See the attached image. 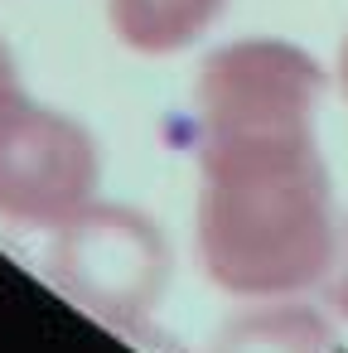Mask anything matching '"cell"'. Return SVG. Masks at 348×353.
<instances>
[{"label": "cell", "instance_id": "5b68a950", "mask_svg": "<svg viewBox=\"0 0 348 353\" xmlns=\"http://www.w3.org/2000/svg\"><path fill=\"white\" fill-rule=\"evenodd\" d=\"M329 295H334L338 314L348 319V218L338 223V247H334V266H329Z\"/></svg>", "mask_w": 348, "mask_h": 353}, {"label": "cell", "instance_id": "277c9868", "mask_svg": "<svg viewBox=\"0 0 348 353\" xmlns=\"http://www.w3.org/2000/svg\"><path fill=\"white\" fill-rule=\"evenodd\" d=\"M223 6L227 0H107V15L131 54L165 59L203 39L223 15Z\"/></svg>", "mask_w": 348, "mask_h": 353}, {"label": "cell", "instance_id": "8992f818", "mask_svg": "<svg viewBox=\"0 0 348 353\" xmlns=\"http://www.w3.org/2000/svg\"><path fill=\"white\" fill-rule=\"evenodd\" d=\"M25 97H30V92H25V83H20V73H15V59H10L6 39H0V121H6Z\"/></svg>", "mask_w": 348, "mask_h": 353}, {"label": "cell", "instance_id": "52a82bcc", "mask_svg": "<svg viewBox=\"0 0 348 353\" xmlns=\"http://www.w3.org/2000/svg\"><path fill=\"white\" fill-rule=\"evenodd\" d=\"M338 88H343V97H348V39H343V49H338Z\"/></svg>", "mask_w": 348, "mask_h": 353}, {"label": "cell", "instance_id": "3957f363", "mask_svg": "<svg viewBox=\"0 0 348 353\" xmlns=\"http://www.w3.org/2000/svg\"><path fill=\"white\" fill-rule=\"evenodd\" d=\"M170 256L160 228L116 203H92L54 232V276L107 319H136L160 300Z\"/></svg>", "mask_w": 348, "mask_h": 353}, {"label": "cell", "instance_id": "7a4b0ae2", "mask_svg": "<svg viewBox=\"0 0 348 353\" xmlns=\"http://www.w3.org/2000/svg\"><path fill=\"white\" fill-rule=\"evenodd\" d=\"M97 145L63 112L25 97L0 121V218L59 232L97 203Z\"/></svg>", "mask_w": 348, "mask_h": 353}, {"label": "cell", "instance_id": "6da1fadb", "mask_svg": "<svg viewBox=\"0 0 348 353\" xmlns=\"http://www.w3.org/2000/svg\"><path fill=\"white\" fill-rule=\"evenodd\" d=\"M324 73L285 39H237L198 68V256L232 295L329 276L338 223L314 145Z\"/></svg>", "mask_w": 348, "mask_h": 353}]
</instances>
